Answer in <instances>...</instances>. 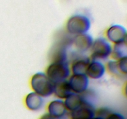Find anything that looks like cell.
Returning a JSON list of instances; mask_svg holds the SVG:
<instances>
[{"label":"cell","mask_w":127,"mask_h":119,"mask_svg":"<svg viewBox=\"0 0 127 119\" xmlns=\"http://www.w3.org/2000/svg\"><path fill=\"white\" fill-rule=\"evenodd\" d=\"M29 86L32 91L43 98L49 97L53 94L54 83L48 78L45 72H37L31 76Z\"/></svg>","instance_id":"obj_1"},{"label":"cell","mask_w":127,"mask_h":119,"mask_svg":"<svg viewBox=\"0 0 127 119\" xmlns=\"http://www.w3.org/2000/svg\"><path fill=\"white\" fill-rule=\"evenodd\" d=\"M44 72L54 84L68 80L71 74L69 61H51Z\"/></svg>","instance_id":"obj_2"},{"label":"cell","mask_w":127,"mask_h":119,"mask_svg":"<svg viewBox=\"0 0 127 119\" xmlns=\"http://www.w3.org/2000/svg\"><path fill=\"white\" fill-rule=\"evenodd\" d=\"M91 26V22L86 15L75 14L68 19L66 24V31L71 36L86 33Z\"/></svg>","instance_id":"obj_3"},{"label":"cell","mask_w":127,"mask_h":119,"mask_svg":"<svg viewBox=\"0 0 127 119\" xmlns=\"http://www.w3.org/2000/svg\"><path fill=\"white\" fill-rule=\"evenodd\" d=\"M113 45L105 37H99L94 39L90 49L91 60L103 61L111 57Z\"/></svg>","instance_id":"obj_4"},{"label":"cell","mask_w":127,"mask_h":119,"mask_svg":"<svg viewBox=\"0 0 127 119\" xmlns=\"http://www.w3.org/2000/svg\"><path fill=\"white\" fill-rule=\"evenodd\" d=\"M105 37L112 45L127 42V29L122 25H112L106 30Z\"/></svg>","instance_id":"obj_5"},{"label":"cell","mask_w":127,"mask_h":119,"mask_svg":"<svg viewBox=\"0 0 127 119\" xmlns=\"http://www.w3.org/2000/svg\"><path fill=\"white\" fill-rule=\"evenodd\" d=\"M95 104L84 99L83 104L78 109L69 113V119H91L95 116Z\"/></svg>","instance_id":"obj_6"},{"label":"cell","mask_w":127,"mask_h":119,"mask_svg":"<svg viewBox=\"0 0 127 119\" xmlns=\"http://www.w3.org/2000/svg\"><path fill=\"white\" fill-rule=\"evenodd\" d=\"M89 79L86 74H71L68 81L72 92L81 94L89 89Z\"/></svg>","instance_id":"obj_7"},{"label":"cell","mask_w":127,"mask_h":119,"mask_svg":"<svg viewBox=\"0 0 127 119\" xmlns=\"http://www.w3.org/2000/svg\"><path fill=\"white\" fill-rule=\"evenodd\" d=\"M47 112L57 119H66L69 117L64 100L59 99L52 100L47 105Z\"/></svg>","instance_id":"obj_8"},{"label":"cell","mask_w":127,"mask_h":119,"mask_svg":"<svg viewBox=\"0 0 127 119\" xmlns=\"http://www.w3.org/2000/svg\"><path fill=\"white\" fill-rule=\"evenodd\" d=\"M94 38L89 33H83L72 37V45L74 46L77 52L84 53L90 51Z\"/></svg>","instance_id":"obj_9"},{"label":"cell","mask_w":127,"mask_h":119,"mask_svg":"<svg viewBox=\"0 0 127 119\" xmlns=\"http://www.w3.org/2000/svg\"><path fill=\"white\" fill-rule=\"evenodd\" d=\"M76 55L69 63L71 74H86L87 67L91 61L90 57L78 52Z\"/></svg>","instance_id":"obj_10"},{"label":"cell","mask_w":127,"mask_h":119,"mask_svg":"<svg viewBox=\"0 0 127 119\" xmlns=\"http://www.w3.org/2000/svg\"><path fill=\"white\" fill-rule=\"evenodd\" d=\"M106 72L105 64L103 61L97 60H91L87 67L86 74L89 79L97 80L103 78Z\"/></svg>","instance_id":"obj_11"},{"label":"cell","mask_w":127,"mask_h":119,"mask_svg":"<svg viewBox=\"0 0 127 119\" xmlns=\"http://www.w3.org/2000/svg\"><path fill=\"white\" fill-rule=\"evenodd\" d=\"M45 98L36 94L33 91L29 92L26 95L24 99V104L25 107L32 112H37L40 110L45 105Z\"/></svg>","instance_id":"obj_12"},{"label":"cell","mask_w":127,"mask_h":119,"mask_svg":"<svg viewBox=\"0 0 127 119\" xmlns=\"http://www.w3.org/2000/svg\"><path fill=\"white\" fill-rule=\"evenodd\" d=\"M73 93L68 80L54 84L53 94L57 99L64 100Z\"/></svg>","instance_id":"obj_13"},{"label":"cell","mask_w":127,"mask_h":119,"mask_svg":"<svg viewBox=\"0 0 127 119\" xmlns=\"http://www.w3.org/2000/svg\"><path fill=\"white\" fill-rule=\"evenodd\" d=\"M84 102L81 94L73 92L64 100V104L68 111L69 112L78 109Z\"/></svg>","instance_id":"obj_14"},{"label":"cell","mask_w":127,"mask_h":119,"mask_svg":"<svg viewBox=\"0 0 127 119\" xmlns=\"http://www.w3.org/2000/svg\"><path fill=\"white\" fill-rule=\"evenodd\" d=\"M127 57V42L113 45L111 57L112 59L118 60L124 57Z\"/></svg>","instance_id":"obj_15"},{"label":"cell","mask_w":127,"mask_h":119,"mask_svg":"<svg viewBox=\"0 0 127 119\" xmlns=\"http://www.w3.org/2000/svg\"><path fill=\"white\" fill-rule=\"evenodd\" d=\"M105 67H106L107 71L111 75L117 77V78H120V77L124 76L119 71L117 61L115 60L112 59L108 60L105 64Z\"/></svg>","instance_id":"obj_16"},{"label":"cell","mask_w":127,"mask_h":119,"mask_svg":"<svg viewBox=\"0 0 127 119\" xmlns=\"http://www.w3.org/2000/svg\"><path fill=\"white\" fill-rule=\"evenodd\" d=\"M118 67L120 72L124 76H126L127 74V57H124L117 60Z\"/></svg>","instance_id":"obj_17"},{"label":"cell","mask_w":127,"mask_h":119,"mask_svg":"<svg viewBox=\"0 0 127 119\" xmlns=\"http://www.w3.org/2000/svg\"><path fill=\"white\" fill-rule=\"evenodd\" d=\"M112 111V109H109V107H102L98 108V109L96 108L95 115L105 119Z\"/></svg>","instance_id":"obj_18"},{"label":"cell","mask_w":127,"mask_h":119,"mask_svg":"<svg viewBox=\"0 0 127 119\" xmlns=\"http://www.w3.org/2000/svg\"><path fill=\"white\" fill-rule=\"evenodd\" d=\"M105 119H126V117L122 113L112 110Z\"/></svg>","instance_id":"obj_19"},{"label":"cell","mask_w":127,"mask_h":119,"mask_svg":"<svg viewBox=\"0 0 127 119\" xmlns=\"http://www.w3.org/2000/svg\"><path fill=\"white\" fill-rule=\"evenodd\" d=\"M38 119H57L53 117V116H52V115L48 114L47 112H46L45 113V114H43V115H41Z\"/></svg>","instance_id":"obj_20"},{"label":"cell","mask_w":127,"mask_h":119,"mask_svg":"<svg viewBox=\"0 0 127 119\" xmlns=\"http://www.w3.org/2000/svg\"><path fill=\"white\" fill-rule=\"evenodd\" d=\"M91 119H102V118H101V117H99L96 116V115H95V116H94V117L92 118Z\"/></svg>","instance_id":"obj_21"}]
</instances>
